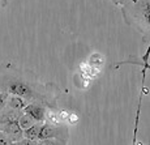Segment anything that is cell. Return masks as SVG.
<instances>
[{
	"mask_svg": "<svg viewBox=\"0 0 150 145\" xmlns=\"http://www.w3.org/2000/svg\"><path fill=\"white\" fill-rule=\"evenodd\" d=\"M0 89L11 95H17L28 103H42L47 109H57L62 90L52 82H41L30 69L5 63L0 64Z\"/></svg>",
	"mask_w": 150,
	"mask_h": 145,
	"instance_id": "1",
	"label": "cell"
},
{
	"mask_svg": "<svg viewBox=\"0 0 150 145\" xmlns=\"http://www.w3.org/2000/svg\"><path fill=\"white\" fill-rule=\"evenodd\" d=\"M120 9L124 22L150 43V0H128Z\"/></svg>",
	"mask_w": 150,
	"mask_h": 145,
	"instance_id": "2",
	"label": "cell"
},
{
	"mask_svg": "<svg viewBox=\"0 0 150 145\" xmlns=\"http://www.w3.org/2000/svg\"><path fill=\"white\" fill-rule=\"evenodd\" d=\"M47 139H59V140L68 141L69 140L68 126L62 123H50V122L42 123L38 135V141L47 140Z\"/></svg>",
	"mask_w": 150,
	"mask_h": 145,
	"instance_id": "3",
	"label": "cell"
},
{
	"mask_svg": "<svg viewBox=\"0 0 150 145\" xmlns=\"http://www.w3.org/2000/svg\"><path fill=\"white\" fill-rule=\"evenodd\" d=\"M47 107L42 103H28L22 111L29 115L35 123H45L47 119Z\"/></svg>",
	"mask_w": 150,
	"mask_h": 145,
	"instance_id": "4",
	"label": "cell"
},
{
	"mask_svg": "<svg viewBox=\"0 0 150 145\" xmlns=\"http://www.w3.org/2000/svg\"><path fill=\"white\" fill-rule=\"evenodd\" d=\"M149 58H150V43H149L148 48H146V53L144 54L142 56H129L124 60H119V62H116V64H115V68L117 69L119 67L125 65V64H134V65H141L144 69H146V71H148V69L150 71Z\"/></svg>",
	"mask_w": 150,
	"mask_h": 145,
	"instance_id": "5",
	"label": "cell"
},
{
	"mask_svg": "<svg viewBox=\"0 0 150 145\" xmlns=\"http://www.w3.org/2000/svg\"><path fill=\"white\" fill-rule=\"evenodd\" d=\"M145 80H146V69L142 68V85H141L140 97L137 102L136 110V119H134V128H133V139H132V145H137V132H138V123H140V114H141V106H142V97L148 93V89L145 88Z\"/></svg>",
	"mask_w": 150,
	"mask_h": 145,
	"instance_id": "6",
	"label": "cell"
},
{
	"mask_svg": "<svg viewBox=\"0 0 150 145\" xmlns=\"http://www.w3.org/2000/svg\"><path fill=\"white\" fill-rule=\"evenodd\" d=\"M0 131L3 133H5L12 140V143H16V141H20L21 139H24V131L20 128L17 122H11V123H7V124H1L0 126Z\"/></svg>",
	"mask_w": 150,
	"mask_h": 145,
	"instance_id": "7",
	"label": "cell"
},
{
	"mask_svg": "<svg viewBox=\"0 0 150 145\" xmlns=\"http://www.w3.org/2000/svg\"><path fill=\"white\" fill-rule=\"evenodd\" d=\"M24 111H17V110H12L9 107H5L4 110L0 111V126L1 124H7L11 122H17L18 118L22 115Z\"/></svg>",
	"mask_w": 150,
	"mask_h": 145,
	"instance_id": "8",
	"label": "cell"
},
{
	"mask_svg": "<svg viewBox=\"0 0 150 145\" xmlns=\"http://www.w3.org/2000/svg\"><path fill=\"white\" fill-rule=\"evenodd\" d=\"M28 105V102L21 97H17V95H11L8 97L7 101V107L12 110H17V111H22L25 109V106Z\"/></svg>",
	"mask_w": 150,
	"mask_h": 145,
	"instance_id": "9",
	"label": "cell"
},
{
	"mask_svg": "<svg viewBox=\"0 0 150 145\" xmlns=\"http://www.w3.org/2000/svg\"><path fill=\"white\" fill-rule=\"evenodd\" d=\"M41 124L42 123H35L34 126H31L30 128L25 129L24 137L29 139V140H37L38 141V135H39V129H41Z\"/></svg>",
	"mask_w": 150,
	"mask_h": 145,
	"instance_id": "10",
	"label": "cell"
},
{
	"mask_svg": "<svg viewBox=\"0 0 150 145\" xmlns=\"http://www.w3.org/2000/svg\"><path fill=\"white\" fill-rule=\"evenodd\" d=\"M17 123H18L20 128H21L22 131H25V129L30 128L31 126H34V124H35V122L29 117V115L25 114V112H22V115L18 118V120H17Z\"/></svg>",
	"mask_w": 150,
	"mask_h": 145,
	"instance_id": "11",
	"label": "cell"
},
{
	"mask_svg": "<svg viewBox=\"0 0 150 145\" xmlns=\"http://www.w3.org/2000/svg\"><path fill=\"white\" fill-rule=\"evenodd\" d=\"M68 141L59 140V139H47V140H39L38 145H67Z\"/></svg>",
	"mask_w": 150,
	"mask_h": 145,
	"instance_id": "12",
	"label": "cell"
},
{
	"mask_svg": "<svg viewBox=\"0 0 150 145\" xmlns=\"http://www.w3.org/2000/svg\"><path fill=\"white\" fill-rule=\"evenodd\" d=\"M8 97H9V94H8L7 92H4V90H1V89H0V111H1V110H4L5 107H7Z\"/></svg>",
	"mask_w": 150,
	"mask_h": 145,
	"instance_id": "13",
	"label": "cell"
},
{
	"mask_svg": "<svg viewBox=\"0 0 150 145\" xmlns=\"http://www.w3.org/2000/svg\"><path fill=\"white\" fill-rule=\"evenodd\" d=\"M13 145H38V141L37 140H29V139H21L20 141H16L13 143Z\"/></svg>",
	"mask_w": 150,
	"mask_h": 145,
	"instance_id": "14",
	"label": "cell"
},
{
	"mask_svg": "<svg viewBox=\"0 0 150 145\" xmlns=\"http://www.w3.org/2000/svg\"><path fill=\"white\" fill-rule=\"evenodd\" d=\"M0 145H13L12 140H11L5 133H3L1 131H0Z\"/></svg>",
	"mask_w": 150,
	"mask_h": 145,
	"instance_id": "15",
	"label": "cell"
},
{
	"mask_svg": "<svg viewBox=\"0 0 150 145\" xmlns=\"http://www.w3.org/2000/svg\"><path fill=\"white\" fill-rule=\"evenodd\" d=\"M128 1V0H111V3L114 5H116V7H119V8H122L125 3Z\"/></svg>",
	"mask_w": 150,
	"mask_h": 145,
	"instance_id": "16",
	"label": "cell"
},
{
	"mask_svg": "<svg viewBox=\"0 0 150 145\" xmlns=\"http://www.w3.org/2000/svg\"><path fill=\"white\" fill-rule=\"evenodd\" d=\"M7 5H8V0H0V11L4 9Z\"/></svg>",
	"mask_w": 150,
	"mask_h": 145,
	"instance_id": "17",
	"label": "cell"
}]
</instances>
